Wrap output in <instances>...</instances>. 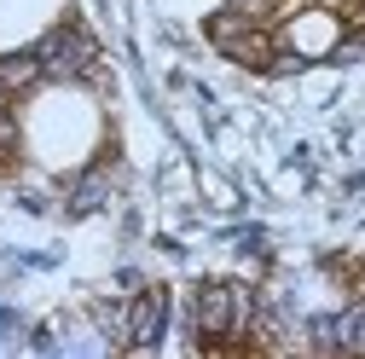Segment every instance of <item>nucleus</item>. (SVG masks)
<instances>
[{
	"instance_id": "1",
	"label": "nucleus",
	"mask_w": 365,
	"mask_h": 359,
	"mask_svg": "<svg viewBox=\"0 0 365 359\" xmlns=\"http://www.w3.org/2000/svg\"><path fill=\"white\" fill-rule=\"evenodd\" d=\"M250 290L244 284H203L197 290V331L203 336H244V325H250Z\"/></svg>"
},
{
	"instance_id": "2",
	"label": "nucleus",
	"mask_w": 365,
	"mask_h": 359,
	"mask_svg": "<svg viewBox=\"0 0 365 359\" xmlns=\"http://www.w3.org/2000/svg\"><path fill=\"white\" fill-rule=\"evenodd\" d=\"M35 58H41V76L70 81V76H87V70L99 64V47H93V35H87V29L64 24V29H53V35L35 47Z\"/></svg>"
},
{
	"instance_id": "3",
	"label": "nucleus",
	"mask_w": 365,
	"mask_h": 359,
	"mask_svg": "<svg viewBox=\"0 0 365 359\" xmlns=\"http://www.w3.org/2000/svg\"><path fill=\"white\" fill-rule=\"evenodd\" d=\"M163 319H168V296L163 290H140V301L128 307V348H151L163 336Z\"/></svg>"
},
{
	"instance_id": "4",
	"label": "nucleus",
	"mask_w": 365,
	"mask_h": 359,
	"mask_svg": "<svg viewBox=\"0 0 365 359\" xmlns=\"http://www.w3.org/2000/svg\"><path fill=\"white\" fill-rule=\"evenodd\" d=\"M354 336H359V307L331 313V319H313V348L319 353H342V348H354Z\"/></svg>"
},
{
	"instance_id": "5",
	"label": "nucleus",
	"mask_w": 365,
	"mask_h": 359,
	"mask_svg": "<svg viewBox=\"0 0 365 359\" xmlns=\"http://www.w3.org/2000/svg\"><path fill=\"white\" fill-rule=\"evenodd\" d=\"M29 81H41V58H35V47L0 58V87H6V93H12V87H29Z\"/></svg>"
},
{
	"instance_id": "6",
	"label": "nucleus",
	"mask_w": 365,
	"mask_h": 359,
	"mask_svg": "<svg viewBox=\"0 0 365 359\" xmlns=\"http://www.w3.org/2000/svg\"><path fill=\"white\" fill-rule=\"evenodd\" d=\"M105 197H110V180H105V174H87L81 186H76V197H70V209H76V214H93Z\"/></svg>"
},
{
	"instance_id": "7",
	"label": "nucleus",
	"mask_w": 365,
	"mask_h": 359,
	"mask_svg": "<svg viewBox=\"0 0 365 359\" xmlns=\"http://www.w3.org/2000/svg\"><path fill=\"white\" fill-rule=\"evenodd\" d=\"M12 151H18V122L0 110V157H12Z\"/></svg>"
},
{
	"instance_id": "8",
	"label": "nucleus",
	"mask_w": 365,
	"mask_h": 359,
	"mask_svg": "<svg viewBox=\"0 0 365 359\" xmlns=\"http://www.w3.org/2000/svg\"><path fill=\"white\" fill-rule=\"evenodd\" d=\"M0 110H6V87H0Z\"/></svg>"
}]
</instances>
